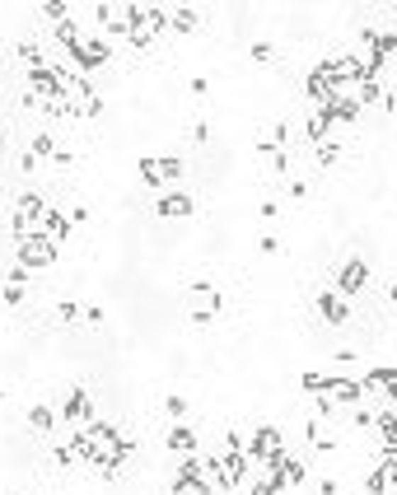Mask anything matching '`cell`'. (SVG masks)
<instances>
[{
	"label": "cell",
	"instance_id": "f35d334b",
	"mask_svg": "<svg viewBox=\"0 0 397 495\" xmlns=\"http://www.w3.org/2000/svg\"><path fill=\"white\" fill-rule=\"evenodd\" d=\"M5 281H10V285H28V281H33V271H28V267H19V262H14V267L5 271Z\"/></svg>",
	"mask_w": 397,
	"mask_h": 495
},
{
	"label": "cell",
	"instance_id": "ab89813d",
	"mask_svg": "<svg viewBox=\"0 0 397 495\" xmlns=\"http://www.w3.org/2000/svg\"><path fill=\"white\" fill-rule=\"evenodd\" d=\"M103 318H108V313H103L99 304H89V308H84V318H79V323H84V327H103Z\"/></svg>",
	"mask_w": 397,
	"mask_h": 495
},
{
	"label": "cell",
	"instance_id": "83f0119b",
	"mask_svg": "<svg viewBox=\"0 0 397 495\" xmlns=\"http://www.w3.org/2000/svg\"><path fill=\"white\" fill-rule=\"evenodd\" d=\"M164 411H169L173 426H178V421H187V397H182V393H169V397H164Z\"/></svg>",
	"mask_w": 397,
	"mask_h": 495
},
{
	"label": "cell",
	"instance_id": "f546056e",
	"mask_svg": "<svg viewBox=\"0 0 397 495\" xmlns=\"http://www.w3.org/2000/svg\"><path fill=\"white\" fill-rule=\"evenodd\" d=\"M173 495H216V486L211 482H178L173 477Z\"/></svg>",
	"mask_w": 397,
	"mask_h": 495
},
{
	"label": "cell",
	"instance_id": "9a60e30c",
	"mask_svg": "<svg viewBox=\"0 0 397 495\" xmlns=\"http://www.w3.org/2000/svg\"><path fill=\"white\" fill-rule=\"evenodd\" d=\"M304 439H308V444H313V449L318 453H332V449H337V435H332V430H328V421H308V426H304Z\"/></svg>",
	"mask_w": 397,
	"mask_h": 495
},
{
	"label": "cell",
	"instance_id": "3957f363",
	"mask_svg": "<svg viewBox=\"0 0 397 495\" xmlns=\"http://www.w3.org/2000/svg\"><path fill=\"white\" fill-rule=\"evenodd\" d=\"M285 453V439L276 426H252V439H248V462H272Z\"/></svg>",
	"mask_w": 397,
	"mask_h": 495
},
{
	"label": "cell",
	"instance_id": "5b68a950",
	"mask_svg": "<svg viewBox=\"0 0 397 495\" xmlns=\"http://www.w3.org/2000/svg\"><path fill=\"white\" fill-rule=\"evenodd\" d=\"M89 421H99L94 416V397H89V388H70L66 393V402H61V426H89Z\"/></svg>",
	"mask_w": 397,
	"mask_h": 495
},
{
	"label": "cell",
	"instance_id": "cb8c5ba5",
	"mask_svg": "<svg viewBox=\"0 0 397 495\" xmlns=\"http://www.w3.org/2000/svg\"><path fill=\"white\" fill-rule=\"evenodd\" d=\"M57 43H66L70 52L84 43V33H79V23H75V19H61V23H57Z\"/></svg>",
	"mask_w": 397,
	"mask_h": 495
},
{
	"label": "cell",
	"instance_id": "8992f818",
	"mask_svg": "<svg viewBox=\"0 0 397 495\" xmlns=\"http://www.w3.org/2000/svg\"><path fill=\"white\" fill-rule=\"evenodd\" d=\"M70 61H75V75L79 70H103L113 61V52H108V43H99V38H84V43L70 52Z\"/></svg>",
	"mask_w": 397,
	"mask_h": 495
},
{
	"label": "cell",
	"instance_id": "4316f807",
	"mask_svg": "<svg viewBox=\"0 0 397 495\" xmlns=\"http://www.w3.org/2000/svg\"><path fill=\"white\" fill-rule=\"evenodd\" d=\"M262 164H267L276 178H285V173H290V150H272V155H262Z\"/></svg>",
	"mask_w": 397,
	"mask_h": 495
},
{
	"label": "cell",
	"instance_id": "e575fe53",
	"mask_svg": "<svg viewBox=\"0 0 397 495\" xmlns=\"http://www.w3.org/2000/svg\"><path fill=\"white\" fill-rule=\"evenodd\" d=\"M248 57L257 61V66H267V61H276V47H272V43H262V38H257V43L248 47Z\"/></svg>",
	"mask_w": 397,
	"mask_h": 495
},
{
	"label": "cell",
	"instance_id": "2e32d148",
	"mask_svg": "<svg viewBox=\"0 0 397 495\" xmlns=\"http://www.w3.org/2000/svg\"><path fill=\"white\" fill-rule=\"evenodd\" d=\"M304 94H308V103H313V108H318V103H328V99H332V75L318 66L313 75L304 79Z\"/></svg>",
	"mask_w": 397,
	"mask_h": 495
},
{
	"label": "cell",
	"instance_id": "8fae6325",
	"mask_svg": "<svg viewBox=\"0 0 397 495\" xmlns=\"http://www.w3.org/2000/svg\"><path fill=\"white\" fill-rule=\"evenodd\" d=\"M38 229H43L47 243H61V238H70V229H75V225H70V215H61L57 206H47L43 220H38Z\"/></svg>",
	"mask_w": 397,
	"mask_h": 495
},
{
	"label": "cell",
	"instance_id": "74e56055",
	"mask_svg": "<svg viewBox=\"0 0 397 495\" xmlns=\"http://www.w3.org/2000/svg\"><path fill=\"white\" fill-rule=\"evenodd\" d=\"M0 299H5L10 308H19L23 304V285H10V281H5V285H0Z\"/></svg>",
	"mask_w": 397,
	"mask_h": 495
},
{
	"label": "cell",
	"instance_id": "ba28073f",
	"mask_svg": "<svg viewBox=\"0 0 397 495\" xmlns=\"http://www.w3.org/2000/svg\"><path fill=\"white\" fill-rule=\"evenodd\" d=\"M323 397H332L337 406H360L364 388H360V379H346V374H332V379L323 383Z\"/></svg>",
	"mask_w": 397,
	"mask_h": 495
},
{
	"label": "cell",
	"instance_id": "9c48e42d",
	"mask_svg": "<svg viewBox=\"0 0 397 495\" xmlns=\"http://www.w3.org/2000/svg\"><path fill=\"white\" fill-rule=\"evenodd\" d=\"M323 70L332 75V84H355V79L364 75V61H360V57H351V52H337V57L323 61Z\"/></svg>",
	"mask_w": 397,
	"mask_h": 495
},
{
	"label": "cell",
	"instance_id": "277c9868",
	"mask_svg": "<svg viewBox=\"0 0 397 495\" xmlns=\"http://www.w3.org/2000/svg\"><path fill=\"white\" fill-rule=\"evenodd\" d=\"M99 23H103V33H113V38H126L131 28H136L140 19V5H99Z\"/></svg>",
	"mask_w": 397,
	"mask_h": 495
},
{
	"label": "cell",
	"instance_id": "681fc988",
	"mask_svg": "<svg viewBox=\"0 0 397 495\" xmlns=\"http://www.w3.org/2000/svg\"><path fill=\"white\" fill-rule=\"evenodd\" d=\"M0 402H5V388H0Z\"/></svg>",
	"mask_w": 397,
	"mask_h": 495
},
{
	"label": "cell",
	"instance_id": "30bf717a",
	"mask_svg": "<svg viewBox=\"0 0 397 495\" xmlns=\"http://www.w3.org/2000/svg\"><path fill=\"white\" fill-rule=\"evenodd\" d=\"M150 211H155L159 220H187V215L196 211V201L187 196V191H164L159 201H150Z\"/></svg>",
	"mask_w": 397,
	"mask_h": 495
},
{
	"label": "cell",
	"instance_id": "e0dca14e",
	"mask_svg": "<svg viewBox=\"0 0 397 495\" xmlns=\"http://www.w3.org/2000/svg\"><path fill=\"white\" fill-rule=\"evenodd\" d=\"M57 426V411H52V406H28V430H33V435H47V430Z\"/></svg>",
	"mask_w": 397,
	"mask_h": 495
},
{
	"label": "cell",
	"instance_id": "4fadbf2b",
	"mask_svg": "<svg viewBox=\"0 0 397 495\" xmlns=\"http://www.w3.org/2000/svg\"><path fill=\"white\" fill-rule=\"evenodd\" d=\"M272 150H290V122H272L257 131V155H272Z\"/></svg>",
	"mask_w": 397,
	"mask_h": 495
},
{
	"label": "cell",
	"instance_id": "7dc6e473",
	"mask_svg": "<svg viewBox=\"0 0 397 495\" xmlns=\"http://www.w3.org/2000/svg\"><path fill=\"white\" fill-rule=\"evenodd\" d=\"M384 477H388V491L397 486V462H384Z\"/></svg>",
	"mask_w": 397,
	"mask_h": 495
},
{
	"label": "cell",
	"instance_id": "f1b7e54d",
	"mask_svg": "<svg viewBox=\"0 0 397 495\" xmlns=\"http://www.w3.org/2000/svg\"><path fill=\"white\" fill-rule=\"evenodd\" d=\"M136 173H140V182H145L150 191H159V187H164V178H159V169H155V159H140V164H136Z\"/></svg>",
	"mask_w": 397,
	"mask_h": 495
},
{
	"label": "cell",
	"instance_id": "bcb514c9",
	"mask_svg": "<svg viewBox=\"0 0 397 495\" xmlns=\"http://www.w3.org/2000/svg\"><path fill=\"white\" fill-rule=\"evenodd\" d=\"M351 416H355V426H374V416H369L364 406H351Z\"/></svg>",
	"mask_w": 397,
	"mask_h": 495
},
{
	"label": "cell",
	"instance_id": "d6a6232c",
	"mask_svg": "<svg viewBox=\"0 0 397 495\" xmlns=\"http://www.w3.org/2000/svg\"><path fill=\"white\" fill-rule=\"evenodd\" d=\"M384 383H388V369L379 365V369H369V374L360 379V388H364V393H384Z\"/></svg>",
	"mask_w": 397,
	"mask_h": 495
},
{
	"label": "cell",
	"instance_id": "6da1fadb",
	"mask_svg": "<svg viewBox=\"0 0 397 495\" xmlns=\"http://www.w3.org/2000/svg\"><path fill=\"white\" fill-rule=\"evenodd\" d=\"M182 313L192 318V323H211V318L225 313V290H220L216 281H192L187 290H182Z\"/></svg>",
	"mask_w": 397,
	"mask_h": 495
},
{
	"label": "cell",
	"instance_id": "52a82bcc",
	"mask_svg": "<svg viewBox=\"0 0 397 495\" xmlns=\"http://www.w3.org/2000/svg\"><path fill=\"white\" fill-rule=\"evenodd\" d=\"M52 262H57V243H47V238H28V243H19V267L47 271Z\"/></svg>",
	"mask_w": 397,
	"mask_h": 495
},
{
	"label": "cell",
	"instance_id": "7a4b0ae2",
	"mask_svg": "<svg viewBox=\"0 0 397 495\" xmlns=\"http://www.w3.org/2000/svg\"><path fill=\"white\" fill-rule=\"evenodd\" d=\"M364 285H369V267H364V257H346L337 271H332V290L346 299V294H360Z\"/></svg>",
	"mask_w": 397,
	"mask_h": 495
},
{
	"label": "cell",
	"instance_id": "d4e9b609",
	"mask_svg": "<svg viewBox=\"0 0 397 495\" xmlns=\"http://www.w3.org/2000/svg\"><path fill=\"white\" fill-rule=\"evenodd\" d=\"M19 61H23V66H28V70H47V66H52V61H47V57H43V52H38L33 43H19Z\"/></svg>",
	"mask_w": 397,
	"mask_h": 495
},
{
	"label": "cell",
	"instance_id": "f6af8a7d",
	"mask_svg": "<svg viewBox=\"0 0 397 495\" xmlns=\"http://www.w3.org/2000/svg\"><path fill=\"white\" fill-rule=\"evenodd\" d=\"M384 393H388V402H397V369H388V383H384Z\"/></svg>",
	"mask_w": 397,
	"mask_h": 495
},
{
	"label": "cell",
	"instance_id": "484cf974",
	"mask_svg": "<svg viewBox=\"0 0 397 495\" xmlns=\"http://www.w3.org/2000/svg\"><path fill=\"white\" fill-rule=\"evenodd\" d=\"M38 14H43L47 23H61V19H70V5L66 0H47V5H38Z\"/></svg>",
	"mask_w": 397,
	"mask_h": 495
},
{
	"label": "cell",
	"instance_id": "7c38bea8",
	"mask_svg": "<svg viewBox=\"0 0 397 495\" xmlns=\"http://www.w3.org/2000/svg\"><path fill=\"white\" fill-rule=\"evenodd\" d=\"M318 313L328 318V323H337V327H341L346 318H351V304H346V299H341V294L328 285V290H318Z\"/></svg>",
	"mask_w": 397,
	"mask_h": 495
},
{
	"label": "cell",
	"instance_id": "836d02e7",
	"mask_svg": "<svg viewBox=\"0 0 397 495\" xmlns=\"http://www.w3.org/2000/svg\"><path fill=\"white\" fill-rule=\"evenodd\" d=\"M323 383H328V379H323V374H313V369H308V374H299V393L318 397V393H323Z\"/></svg>",
	"mask_w": 397,
	"mask_h": 495
},
{
	"label": "cell",
	"instance_id": "5bb4252c",
	"mask_svg": "<svg viewBox=\"0 0 397 495\" xmlns=\"http://www.w3.org/2000/svg\"><path fill=\"white\" fill-rule=\"evenodd\" d=\"M164 444H169V449L178 453V458H192V453H196V430L187 426V421H178V426H169Z\"/></svg>",
	"mask_w": 397,
	"mask_h": 495
},
{
	"label": "cell",
	"instance_id": "7bdbcfd3",
	"mask_svg": "<svg viewBox=\"0 0 397 495\" xmlns=\"http://www.w3.org/2000/svg\"><path fill=\"white\" fill-rule=\"evenodd\" d=\"M290 196H295V201H304V196H308V182L304 178H290Z\"/></svg>",
	"mask_w": 397,
	"mask_h": 495
},
{
	"label": "cell",
	"instance_id": "4dcf8cb0",
	"mask_svg": "<svg viewBox=\"0 0 397 495\" xmlns=\"http://www.w3.org/2000/svg\"><path fill=\"white\" fill-rule=\"evenodd\" d=\"M79 318H84V308H79V304H75V299H61V304H57V323H66V327H75V323H79Z\"/></svg>",
	"mask_w": 397,
	"mask_h": 495
},
{
	"label": "cell",
	"instance_id": "d590c367",
	"mask_svg": "<svg viewBox=\"0 0 397 495\" xmlns=\"http://www.w3.org/2000/svg\"><path fill=\"white\" fill-rule=\"evenodd\" d=\"M364 491H369V495H388V477H384V467H374V472L364 477Z\"/></svg>",
	"mask_w": 397,
	"mask_h": 495
},
{
	"label": "cell",
	"instance_id": "8d00e7d4",
	"mask_svg": "<svg viewBox=\"0 0 397 495\" xmlns=\"http://www.w3.org/2000/svg\"><path fill=\"white\" fill-rule=\"evenodd\" d=\"M337 140H318V164H323V169H328V164H337Z\"/></svg>",
	"mask_w": 397,
	"mask_h": 495
},
{
	"label": "cell",
	"instance_id": "ee69618b",
	"mask_svg": "<svg viewBox=\"0 0 397 495\" xmlns=\"http://www.w3.org/2000/svg\"><path fill=\"white\" fill-rule=\"evenodd\" d=\"M52 164H57V169H70V164H75V155H70V150H57V155H52Z\"/></svg>",
	"mask_w": 397,
	"mask_h": 495
},
{
	"label": "cell",
	"instance_id": "ac0fdd59",
	"mask_svg": "<svg viewBox=\"0 0 397 495\" xmlns=\"http://www.w3.org/2000/svg\"><path fill=\"white\" fill-rule=\"evenodd\" d=\"M28 155H33L38 164H52V155H57V140H52V131H38L33 140H28Z\"/></svg>",
	"mask_w": 397,
	"mask_h": 495
},
{
	"label": "cell",
	"instance_id": "603a6c76",
	"mask_svg": "<svg viewBox=\"0 0 397 495\" xmlns=\"http://www.w3.org/2000/svg\"><path fill=\"white\" fill-rule=\"evenodd\" d=\"M328 131H332V122H328V117H323V113H318V108H313V117H308V122H304V135H308V140H313V145H318V140H328Z\"/></svg>",
	"mask_w": 397,
	"mask_h": 495
},
{
	"label": "cell",
	"instance_id": "b9f144b4",
	"mask_svg": "<svg viewBox=\"0 0 397 495\" xmlns=\"http://www.w3.org/2000/svg\"><path fill=\"white\" fill-rule=\"evenodd\" d=\"M192 140H196V145H206V140H211V122H196L192 126Z\"/></svg>",
	"mask_w": 397,
	"mask_h": 495
},
{
	"label": "cell",
	"instance_id": "44dd1931",
	"mask_svg": "<svg viewBox=\"0 0 397 495\" xmlns=\"http://www.w3.org/2000/svg\"><path fill=\"white\" fill-rule=\"evenodd\" d=\"M10 229H14V243H28V238H43L38 220H28V215H14V220H10Z\"/></svg>",
	"mask_w": 397,
	"mask_h": 495
},
{
	"label": "cell",
	"instance_id": "1f68e13d",
	"mask_svg": "<svg viewBox=\"0 0 397 495\" xmlns=\"http://www.w3.org/2000/svg\"><path fill=\"white\" fill-rule=\"evenodd\" d=\"M374 426H379V439H384V444H397V411H384Z\"/></svg>",
	"mask_w": 397,
	"mask_h": 495
},
{
	"label": "cell",
	"instance_id": "7402d4cb",
	"mask_svg": "<svg viewBox=\"0 0 397 495\" xmlns=\"http://www.w3.org/2000/svg\"><path fill=\"white\" fill-rule=\"evenodd\" d=\"M281 472H285V486H304V482H308V462H295L290 453H285Z\"/></svg>",
	"mask_w": 397,
	"mask_h": 495
},
{
	"label": "cell",
	"instance_id": "c3c4849f",
	"mask_svg": "<svg viewBox=\"0 0 397 495\" xmlns=\"http://www.w3.org/2000/svg\"><path fill=\"white\" fill-rule=\"evenodd\" d=\"M388 304H393V308H397V281H393V285H388Z\"/></svg>",
	"mask_w": 397,
	"mask_h": 495
},
{
	"label": "cell",
	"instance_id": "ffe728a7",
	"mask_svg": "<svg viewBox=\"0 0 397 495\" xmlns=\"http://www.w3.org/2000/svg\"><path fill=\"white\" fill-rule=\"evenodd\" d=\"M196 23H201V14L187 10V5H182V10H169V28H173V33H192Z\"/></svg>",
	"mask_w": 397,
	"mask_h": 495
},
{
	"label": "cell",
	"instance_id": "60d3db41",
	"mask_svg": "<svg viewBox=\"0 0 397 495\" xmlns=\"http://www.w3.org/2000/svg\"><path fill=\"white\" fill-rule=\"evenodd\" d=\"M52 458H57L61 467H70V462H75V449H70V444H57V453H52Z\"/></svg>",
	"mask_w": 397,
	"mask_h": 495
},
{
	"label": "cell",
	"instance_id": "d6986e66",
	"mask_svg": "<svg viewBox=\"0 0 397 495\" xmlns=\"http://www.w3.org/2000/svg\"><path fill=\"white\" fill-rule=\"evenodd\" d=\"M155 169H159V178H164V187H169V182H178L182 173H187V164H182L178 155H164V159H155Z\"/></svg>",
	"mask_w": 397,
	"mask_h": 495
}]
</instances>
